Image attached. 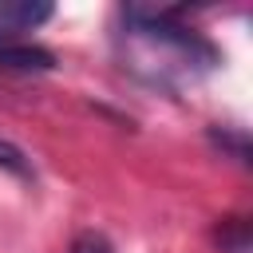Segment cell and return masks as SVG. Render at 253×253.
Returning a JSON list of instances; mask_svg holds the SVG:
<instances>
[{"instance_id":"cell-1","label":"cell","mask_w":253,"mask_h":253,"mask_svg":"<svg viewBox=\"0 0 253 253\" xmlns=\"http://www.w3.org/2000/svg\"><path fill=\"white\" fill-rule=\"evenodd\" d=\"M123 40H126V67H134L142 79L174 87L182 79H194L198 71L217 63V51L198 32L170 20V12H146L126 8L123 12Z\"/></svg>"},{"instance_id":"cell-2","label":"cell","mask_w":253,"mask_h":253,"mask_svg":"<svg viewBox=\"0 0 253 253\" xmlns=\"http://www.w3.org/2000/svg\"><path fill=\"white\" fill-rule=\"evenodd\" d=\"M47 16H51V4H40V0H0V43H8L20 32L40 28Z\"/></svg>"},{"instance_id":"cell-3","label":"cell","mask_w":253,"mask_h":253,"mask_svg":"<svg viewBox=\"0 0 253 253\" xmlns=\"http://www.w3.org/2000/svg\"><path fill=\"white\" fill-rule=\"evenodd\" d=\"M0 67H8V71H51L55 67V55L47 51V47H40V43H16V40H8V43H0Z\"/></svg>"},{"instance_id":"cell-4","label":"cell","mask_w":253,"mask_h":253,"mask_svg":"<svg viewBox=\"0 0 253 253\" xmlns=\"http://www.w3.org/2000/svg\"><path fill=\"white\" fill-rule=\"evenodd\" d=\"M0 170L12 174V178L32 182V162H28V154H24L16 142H8V138H0Z\"/></svg>"},{"instance_id":"cell-5","label":"cell","mask_w":253,"mask_h":253,"mask_svg":"<svg viewBox=\"0 0 253 253\" xmlns=\"http://www.w3.org/2000/svg\"><path fill=\"white\" fill-rule=\"evenodd\" d=\"M71 253H115V245L107 241V233H99V229H83V233H75Z\"/></svg>"},{"instance_id":"cell-6","label":"cell","mask_w":253,"mask_h":253,"mask_svg":"<svg viewBox=\"0 0 253 253\" xmlns=\"http://www.w3.org/2000/svg\"><path fill=\"white\" fill-rule=\"evenodd\" d=\"M210 134H213V142H217L221 150H233L237 162H249V138H245L241 130H210Z\"/></svg>"}]
</instances>
